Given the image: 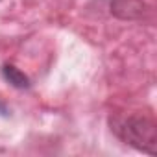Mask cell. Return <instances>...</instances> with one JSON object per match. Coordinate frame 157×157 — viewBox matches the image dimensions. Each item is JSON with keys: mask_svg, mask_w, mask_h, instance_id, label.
<instances>
[{"mask_svg": "<svg viewBox=\"0 0 157 157\" xmlns=\"http://www.w3.org/2000/svg\"><path fill=\"white\" fill-rule=\"evenodd\" d=\"M109 128L124 144L150 155L157 153V131L151 118L140 115H115L109 118Z\"/></svg>", "mask_w": 157, "mask_h": 157, "instance_id": "6da1fadb", "label": "cell"}, {"mask_svg": "<svg viewBox=\"0 0 157 157\" xmlns=\"http://www.w3.org/2000/svg\"><path fill=\"white\" fill-rule=\"evenodd\" d=\"M0 115H2V117H8V115H10V109H8V105H6L2 100H0Z\"/></svg>", "mask_w": 157, "mask_h": 157, "instance_id": "3957f363", "label": "cell"}, {"mask_svg": "<svg viewBox=\"0 0 157 157\" xmlns=\"http://www.w3.org/2000/svg\"><path fill=\"white\" fill-rule=\"evenodd\" d=\"M2 76H4V80L8 83H11L15 89H30L28 76L22 70H19L17 67H13V65H4L2 67Z\"/></svg>", "mask_w": 157, "mask_h": 157, "instance_id": "7a4b0ae2", "label": "cell"}]
</instances>
